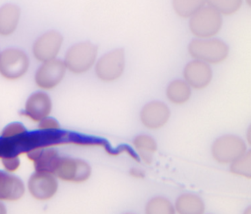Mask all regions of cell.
<instances>
[{
    "instance_id": "1",
    "label": "cell",
    "mask_w": 251,
    "mask_h": 214,
    "mask_svg": "<svg viewBox=\"0 0 251 214\" xmlns=\"http://www.w3.org/2000/svg\"><path fill=\"white\" fill-rule=\"evenodd\" d=\"M223 24V16L213 9L205 5L189 18V30L196 38H213L216 36Z\"/></svg>"
},
{
    "instance_id": "2",
    "label": "cell",
    "mask_w": 251,
    "mask_h": 214,
    "mask_svg": "<svg viewBox=\"0 0 251 214\" xmlns=\"http://www.w3.org/2000/svg\"><path fill=\"white\" fill-rule=\"evenodd\" d=\"M228 46L217 38H196L188 45V53L194 59L208 64L224 62L228 56Z\"/></svg>"
},
{
    "instance_id": "3",
    "label": "cell",
    "mask_w": 251,
    "mask_h": 214,
    "mask_svg": "<svg viewBox=\"0 0 251 214\" xmlns=\"http://www.w3.org/2000/svg\"><path fill=\"white\" fill-rule=\"evenodd\" d=\"M97 53L96 45L90 42H80L68 49L63 62L68 70L75 74H81L94 65Z\"/></svg>"
},
{
    "instance_id": "4",
    "label": "cell",
    "mask_w": 251,
    "mask_h": 214,
    "mask_svg": "<svg viewBox=\"0 0 251 214\" xmlns=\"http://www.w3.org/2000/svg\"><path fill=\"white\" fill-rule=\"evenodd\" d=\"M29 59L18 48H7L0 52V75L7 80H18L28 70Z\"/></svg>"
},
{
    "instance_id": "5",
    "label": "cell",
    "mask_w": 251,
    "mask_h": 214,
    "mask_svg": "<svg viewBox=\"0 0 251 214\" xmlns=\"http://www.w3.org/2000/svg\"><path fill=\"white\" fill-rule=\"evenodd\" d=\"M247 150L245 142L235 135H224L216 139L211 148L213 158L221 164H230Z\"/></svg>"
},
{
    "instance_id": "6",
    "label": "cell",
    "mask_w": 251,
    "mask_h": 214,
    "mask_svg": "<svg viewBox=\"0 0 251 214\" xmlns=\"http://www.w3.org/2000/svg\"><path fill=\"white\" fill-rule=\"evenodd\" d=\"M53 175L64 182L83 183L91 175L90 165L82 159L60 156L54 169Z\"/></svg>"
},
{
    "instance_id": "7",
    "label": "cell",
    "mask_w": 251,
    "mask_h": 214,
    "mask_svg": "<svg viewBox=\"0 0 251 214\" xmlns=\"http://www.w3.org/2000/svg\"><path fill=\"white\" fill-rule=\"evenodd\" d=\"M126 58L123 49H116L104 54L95 64V73L104 82L120 78L125 70Z\"/></svg>"
},
{
    "instance_id": "8",
    "label": "cell",
    "mask_w": 251,
    "mask_h": 214,
    "mask_svg": "<svg viewBox=\"0 0 251 214\" xmlns=\"http://www.w3.org/2000/svg\"><path fill=\"white\" fill-rule=\"evenodd\" d=\"M66 71L64 62L59 59L41 63V65L35 71L34 82L42 90H51L62 82Z\"/></svg>"
},
{
    "instance_id": "9",
    "label": "cell",
    "mask_w": 251,
    "mask_h": 214,
    "mask_svg": "<svg viewBox=\"0 0 251 214\" xmlns=\"http://www.w3.org/2000/svg\"><path fill=\"white\" fill-rule=\"evenodd\" d=\"M64 38L56 30H49L41 34L32 45V55L40 63L56 59L63 45Z\"/></svg>"
},
{
    "instance_id": "10",
    "label": "cell",
    "mask_w": 251,
    "mask_h": 214,
    "mask_svg": "<svg viewBox=\"0 0 251 214\" xmlns=\"http://www.w3.org/2000/svg\"><path fill=\"white\" fill-rule=\"evenodd\" d=\"M26 188L34 199L47 201L57 193L58 180L53 174L34 172L28 178Z\"/></svg>"
},
{
    "instance_id": "11",
    "label": "cell",
    "mask_w": 251,
    "mask_h": 214,
    "mask_svg": "<svg viewBox=\"0 0 251 214\" xmlns=\"http://www.w3.org/2000/svg\"><path fill=\"white\" fill-rule=\"evenodd\" d=\"M171 110L168 106L159 101H152L146 104L140 110V121L148 129H160L170 119Z\"/></svg>"
},
{
    "instance_id": "12",
    "label": "cell",
    "mask_w": 251,
    "mask_h": 214,
    "mask_svg": "<svg viewBox=\"0 0 251 214\" xmlns=\"http://www.w3.org/2000/svg\"><path fill=\"white\" fill-rule=\"evenodd\" d=\"M52 110V101L50 96L43 92L38 91L32 93L25 101L24 107V115L33 122L48 117Z\"/></svg>"
},
{
    "instance_id": "13",
    "label": "cell",
    "mask_w": 251,
    "mask_h": 214,
    "mask_svg": "<svg viewBox=\"0 0 251 214\" xmlns=\"http://www.w3.org/2000/svg\"><path fill=\"white\" fill-rule=\"evenodd\" d=\"M212 77V68L210 64L204 62L193 60L184 66L183 78L190 88L197 90L204 89L210 84Z\"/></svg>"
},
{
    "instance_id": "14",
    "label": "cell",
    "mask_w": 251,
    "mask_h": 214,
    "mask_svg": "<svg viewBox=\"0 0 251 214\" xmlns=\"http://www.w3.org/2000/svg\"><path fill=\"white\" fill-rule=\"evenodd\" d=\"M25 185L18 176L0 171V201L14 202L25 193Z\"/></svg>"
},
{
    "instance_id": "15",
    "label": "cell",
    "mask_w": 251,
    "mask_h": 214,
    "mask_svg": "<svg viewBox=\"0 0 251 214\" xmlns=\"http://www.w3.org/2000/svg\"><path fill=\"white\" fill-rule=\"evenodd\" d=\"M26 155L32 161L35 172L50 174H53L60 157L58 151L53 148L32 149L26 151Z\"/></svg>"
},
{
    "instance_id": "16",
    "label": "cell",
    "mask_w": 251,
    "mask_h": 214,
    "mask_svg": "<svg viewBox=\"0 0 251 214\" xmlns=\"http://www.w3.org/2000/svg\"><path fill=\"white\" fill-rule=\"evenodd\" d=\"M21 9L16 4L8 3L0 7V35L13 34L20 22Z\"/></svg>"
},
{
    "instance_id": "17",
    "label": "cell",
    "mask_w": 251,
    "mask_h": 214,
    "mask_svg": "<svg viewBox=\"0 0 251 214\" xmlns=\"http://www.w3.org/2000/svg\"><path fill=\"white\" fill-rule=\"evenodd\" d=\"M176 214H204L205 203L202 198L194 193H182L175 202Z\"/></svg>"
},
{
    "instance_id": "18",
    "label": "cell",
    "mask_w": 251,
    "mask_h": 214,
    "mask_svg": "<svg viewBox=\"0 0 251 214\" xmlns=\"http://www.w3.org/2000/svg\"><path fill=\"white\" fill-rule=\"evenodd\" d=\"M133 148L137 152V155L142 161L150 164L153 159V155L157 150L156 141L148 135H139L133 139Z\"/></svg>"
},
{
    "instance_id": "19",
    "label": "cell",
    "mask_w": 251,
    "mask_h": 214,
    "mask_svg": "<svg viewBox=\"0 0 251 214\" xmlns=\"http://www.w3.org/2000/svg\"><path fill=\"white\" fill-rule=\"evenodd\" d=\"M168 100L176 105H182L186 103L191 96V88L184 80L172 81L166 90Z\"/></svg>"
},
{
    "instance_id": "20",
    "label": "cell",
    "mask_w": 251,
    "mask_h": 214,
    "mask_svg": "<svg viewBox=\"0 0 251 214\" xmlns=\"http://www.w3.org/2000/svg\"><path fill=\"white\" fill-rule=\"evenodd\" d=\"M205 5V0H172V6L176 14L185 19H189Z\"/></svg>"
},
{
    "instance_id": "21",
    "label": "cell",
    "mask_w": 251,
    "mask_h": 214,
    "mask_svg": "<svg viewBox=\"0 0 251 214\" xmlns=\"http://www.w3.org/2000/svg\"><path fill=\"white\" fill-rule=\"evenodd\" d=\"M145 214H176L174 204L164 196L152 197L145 205Z\"/></svg>"
},
{
    "instance_id": "22",
    "label": "cell",
    "mask_w": 251,
    "mask_h": 214,
    "mask_svg": "<svg viewBox=\"0 0 251 214\" xmlns=\"http://www.w3.org/2000/svg\"><path fill=\"white\" fill-rule=\"evenodd\" d=\"M27 134L26 128L20 122H12L6 125L1 131V138L6 141L16 142L17 145L23 146L24 139Z\"/></svg>"
},
{
    "instance_id": "23",
    "label": "cell",
    "mask_w": 251,
    "mask_h": 214,
    "mask_svg": "<svg viewBox=\"0 0 251 214\" xmlns=\"http://www.w3.org/2000/svg\"><path fill=\"white\" fill-rule=\"evenodd\" d=\"M229 171L240 177L251 178V151L247 150L244 154L236 158L229 164Z\"/></svg>"
},
{
    "instance_id": "24",
    "label": "cell",
    "mask_w": 251,
    "mask_h": 214,
    "mask_svg": "<svg viewBox=\"0 0 251 214\" xmlns=\"http://www.w3.org/2000/svg\"><path fill=\"white\" fill-rule=\"evenodd\" d=\"M205 3L218 11L222 16H230L241 8L243 0H205Z\"/></svg>"
},
{
    "instance_id": "25",
    "label": "cell",
    "mask_w": 251,
    "mask_h": 214,
    "mask_svg": "<svg viewBox=\"0 0 251 214\" xmlns=\"http://www.w3.org/2000/svg\"><path fill=\"white\" fill-rule=\"evenodd\" d=\"M3 169L7 173L14 174L21 167V159L17 154H7L1 160Z\"/></svg>"
},
{
    "instance_id": "26",
    "label": "cell",
    "mask_w": 251,
    "mask_h": 214,
    "mask_svg": "<svg viewBox=\"0 0 251 214\" xmlns=\"http://www.w3.org/2000/svg\"><path fill=\"white\" fill-rule=\"evenodd\" d=\"M38 130L40 132H54L60 130V125L56 119L48 116L38 122Z\"/></svg>"
},
{
    "instance_id": "27",
    "label": "cell",
    "mask_w": 251,
    "mask_h": 214,
    "mask_svg": "<svg viewBox=\"0 0 251 214\" xmlns=\"http://www.w3.org/2000/svg\"><path fill=\"white\" fill-rule=\"evenodd\" d=\"M0 214H7V208L4 204V202L0 201Z\"/></svg>"
},
{
    "instance_id": "28",
    "label": "cell",
    "mask_w": 251,
    "mask_h": 214,
    "mask_svg": "<svg viewBox=\"0 0 251 214\" xmlns=\"http://www.w3.org/2000/svg\"><path fill=\"white\" fill-rule=\"evenodd\" d=\"M243 214H251V209H250V207H248V208L243 212Z\"/></svg>"
},
{
    "instance_id": "29",
    "label": "cell",
    "mask_w": 251,
    "mask_h": 214,
    "mask_svg": "<svg viewBox=\"0 0 251 214\" xmlns=\"http://www.w3.org/2000/svg\"><path fill=\"white\" fill-rule=\"evenodd\" d=\"M125 214H134V213H125Z\"/></svg>"
},
{
    "instance_id": "30",
    "label": "cell",
    "mask_w": 251,
    "mask_h": 214,
    "mask_svg": "<svg viewBox=\"0 0 251 214\" xmlns=\"http://www.w3.org/2000/svg\"><path fill=\"white\" fill-rule=\"evenodd\" d=\"M0 52H1V51H0Z\"/></svg>"
}]
</instances>
